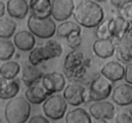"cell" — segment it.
<instances>
[{
    "instance_id": "1",
    "label": "cell",
    "mask_w": 132,
    "mask_h": 123,
    "mask_svg": "<svg viewBox=\"0 0 132 123\" xmlns=\"http://www.w3.org/2000/svg\"><path fill=\"white\" fill-rule=\"evenodd\" d=\"M73 16L80 26L91 28L97 27L104 20V12L96 1L83 0L76 7Z\"/></svg>"
},
{
    "instance_id": "2",
    "label": "cell",
    "mask_w": 132,
    "mask_h": 123,
    "mask_svg": "<svg viewBox=\"0 0 132 123\" xmlns=\"http://www.w3.org/2000/svg\"><path fill=\"white\" fill-rule=\"evenodd\" d=\"M90 66V60L82 52L73 50L65 56L63 72L68 79L77 83L85 78Z\"/></svg>"
},
{
    "instance_id": "3",
    "label": "cell",
    "mask_w": 132,
    "mask_h": 123,
    "mask_svg": "<svg viewBox=\"0 0 132 123\" xmlns=\"http://www.w3.org/2000/svg\"><path fill=\"white\" fill-rule=\"evenodd\" d=\"M31 104L26 98L17 97L5 106V117L8 123H25L30 116Z\"/></svg>"
},
{
    "instance_id": "4",
    "label": "cell",
    "mask_w": 132,
    "mask_h": 123,
    "mask_svg": "<svg viewBox=\"0 0 132 123\" xmlns=\"http://www.w3.org/2000/svg\"><path fill=\"white\" fill-rule=\"evenodd\" d=\"M27 26L30 32L40 39H49L55 35L57 27L51 17L41 18L31 14L27 21Z\"/></svg>"
},
{
    "instance_id": "5",
    "label": "cell",
    "mask_w": 132,
    "mask_h": 123,
    "mask_svg": "<svg viewBox=\"0 0 132 123\" xmlns=\"http://www.w3.org/2000/svg\"><path fill=\"white\" fill-rule=\"evenodd\" d=\"M43 111L48 118L58 121L63 118L67 112L68 103L63 95L55 94L50 95L43 104Z\"/></svg>"
},
{
    "instance_id": "6",
    "label": "cell",
    "mask_w": 132,
    "mask_h": 123,
    "mask_svg": "<svg viewBox=\"0 0 132 123\" xmlns=\"http://www.w3.org/2000/svg\"><path fill=\"white\" fill-rule=\"evenodd\" d=\"M112 83L103 76L94 77L90 83L88 99L89 101L97 102L108 98L112 93Z\"/></svg>"
},
{
    "instance_id": "7",
    "label": "cell",
    "mask_w": 132,
    "mask_h": 123,
    "mask_svg": "<svg viewBox=\"0 0 132 123\" xmlns=\"http://www.w3.org/2000/svg\"><path fill=\"white\" fill-rule=\"evenodd\" d=\"M73 0H52V16L57 21H65L75 10Z\"/></svg>"
},
{
    "instance_id": "8",
    "label": "cell",
    "mask_w": 132,
    "mask_h": 123,
    "mask_svg": "<svg viewBox=\"0 0 132 123\" xmlns=\"http://www.w3.org/2000/svg\"><path fill=\"white\" fill-rule=\"evenodd\" d=\"M63 95L68 104L73 106H78L83 104L87 97L85 88L77 83H72L67 85L63 91Z\"/></svg>"
},
{
    "instance_id": "9",
    "label": "cell",
    "mask_w": 132,
    "mask_h": 123,
    "mask_svg": "<svg viewBox=\"0 0 132 123\" xmlns=\"http://www.w3.org/2000/svg\"><path fill=\"white\" fill-rule=\"evenodd\" d=\"M89 112L95 120H111L116 115V107L113 103L106 101L94 102L90 105Z\"/></svg>"
},
{
    "instance_id": "10",
    "label": "cell",
    "mask_w": 132,
    "mask_h": 123,
    "mask_svg": "<svg viewBox=\"0 0 132 123\" xmlns=\"http://www.w3.org/2000/svg\"><path fill=\"white\" fill-rule=\"evenodd\" d=\"M131 23L121 17H114L109 19V28L112 35V39L115 44L124 39L128 32Z\"/></svg>"
},
{
    "instance_id": "11",
    "label": "cell",
    "mask_w": 132,
    "mask_h": 123,
    "mask_svg": "<svg viewBox=\"0 0 132 123\" xmlns=\"http://www.w3.org/2000/svg\"><path fill=\"white\" fill-rule=\"evenodd\" d=\"M43 86L52 95L65 88V77L61 73L52 72L45 73L41 81Z\"/></svg>"
},
{
    "instance_id": "12",
    "label": "cell",
    "mask_w": 132,
    "mask_h": 123,
    "mask_svg": "<svg viewBox=\"0 0 132 123\" xmlns=\"http://www.w3.org/2000/svg\"><path fill=\"white\" fill-rule=\"evenodd\" d=\"M101 73L112 83L117 82L125 78V67L120 62L111 61L103 66Z\"/></svg>"
},
{
    "instance_id": "13",
    "label": "cell",
    "mask_w": 132,
    "mask_h": 123,
    "mask_svg": "<svg viewBox=\"0 0 132 123\" xmlns=\"http://www.w3.org/2000/svg\"><path fill=\"white\" fill-rule=\"evenodd\" d=\"M112 99L120 106H126L132 104V85L121 84L116 86L112 93Z\"/></svg>"
},
{
    "instance_id": "14",
    "label": "cell",
    "mask_w": 132,
    "mask_h": 123,
    "mask_svg": "<svg viewBox=\"0 0 132 123\" xmlns=\"http://www.w3.org/2000/svg\"><path fill=\"white\" fill-rule=\"evenodd\" d=\"M25 98L32 104H40L43 103L52 94L45 90L41 81L28 87L25 92Z\"/></svg>"
},
{
    "instance_id": "15",
    "label": "cell",
    "mask_w": 132,
    "mask_h": 123,
    "mask_svg": "<svg viewBox=\"0 0 132 123\" xmlns=\"http://www.w3.org/2000/svg\"><path fill=\"white\" fill-rule=\"evenodd\" d=\"M93 51L101 59H107L115 54L116 45L112 39H96L93 44Z\"/></svg>"
},
{
    "instance_id": "16",
    "label": "cell",
    "mask_w": 132,
    "mask_h": 123,
    "mask_svg": "<svg viewBox=\"0 0 132 123\" xmlns=\"http://www.w3.org/2000/svg\"><path fill=\"white\" fill-rule=\"evenodd\" d=\"M14 43L15 47L21 51H31L34 48L36 38L30 31L21 30L14 35Z\"/></svg>"
},
{
    "instance_id": "17",
    "label": "cell",
    "mask_w": 132,
    "mask_h": 123,
    "mask_svg": "<svg viewBox=\"0 0 132 123\" xmlns=\"http://www.w3.org/2000/svg\"><path fill=\"white\" fill-rule=\"evenodd\" d=\"M29 5L26 0H8L6 10L12 18L18 19L25 18L29 10Z\"/></svg>"
},
{
    "instance_id": "18",
    "label": "cell",
    "mask_w": 132,
    "mask_h": 123,
    "mask_svg": "<svg viewBox=\"0 0 132 123\" xmlns=\"http://www.w3.org/2000/svg\"><path fill=\"white\" fill-rule=\"evenodd\" d=\"M45 74L41 68L30 64L23 68L21 79L25 86L30 87L41 81Z\"/></svg>"
},
{
    "instance_id": "19",
    "label": "cell",
    "mask_w": 132,
    "mask_h": 123,
    "mask_svg": "<svg viewBox=\"0 0 132 123\" xmlns=\"http://www.w3.org/2000/svg\"><path fill=\"white\" fill-rule=\"evenodd\" d=\"M0 97L3 100L12 99L15 97L20 90V83L18 79H6L1 77Z\"/></svg>"
},
{
    "instance_id": "20",
    "label": "cell",
    "mask_w": 132,
    "mask_h": 123,
    "mask_svg": "<svg viewBox=\"0 0 132 123\" xmlns=\"http://www.w3.org/2000/svg\"><path fill=\"white\" fill-rule=\"evenodd\" d=\"M39 47L45 61L59 58L63 54V49L61 45L55 40H48Z\"/></svg>"
},
{
    "instance_id": "21",
    "label": "cell",
    "mask_w": 132,
    "mask_h": 123,
    "mask_svg": "<svg viewBox=\"0 0 132 123\" xmlns=\"http://www.w3.org/2000/svg\"><path fill=\"white\" fill-rule=\"evenodd\" d=\"M29 7L32 14L41 18L52 15L51 0H30Z\"/></svg>"
},
{
    "instance_id": "22",
    "label": "cell",
    "mask_w": 132,
    "mask_h": 123,
    "mask_svg": "<svg viewBox=\"0 0 132 123\" xmlns=\"http://www.w3.org/2000/svg\"><path fill=\"white\" fill-rule=\"evenodd\" d=\"M91 115L84 108H77L67 112L66 123H92Z\"/></svg>"
},
{
    "instance_id": "23",
    "label": "cell",
    "mask_w": 132,
    "mask_h": 123,
    "mask_svg": "<svg viewBox=\"0 0 132 123\" xmlns=\"http://www.w3.org/2000/svg\"><path fill=\"white\" fill-rule=\"evenodd\" d=\"M116 58L119 62L129 64L132 61V46L124 40L116 44Z\"/></svg>"
},
{
    "instance_id": "24",
    "label": "cell",
    "mask_w": 132,
    "mask_h": 123,
    "mask_svg": "<svg viewBox=\"0 0 132 123\" xmlns=\"http://www.w3.org/2000/svg\"><path fill=\"white\" fill-rule=\"evenodd\" d=\"M21 67L19 63L14 61H7L1 64L0 74L1 77L6 79H13L19 74Z\"/></svg>"
},
{
    "instance_id": "25",
    "label": "cell",
    "mask_w": 132,
    "mask_h": 123,
    "mask_svg": "<svg viewBox=\"0 0 132 123\" xmlns=\"http://www.w3.org/2000/svg\"><path fill=\"white\" fill-rule=\"evenodd\" d=\"M17 23L12 19L3 17L0 18V37L3 39H9L15 34Z\"/></svg>"
},
{
    "instance_id": "26",
    "label": "cell",
    "mask_w": 132,
    "mask_h": 123,
    "mask_svg": "<svg viewBox=\"0 0 132 123\" xmlns=\"http://www.w3.org/2000/svg\"><path fill=\"white\" fill-rule=\"evenodd\" d=\"M75 31L81 32V28L79 24L72 21H65L62 22L57 27L56 34L61 38H67Z\"/></svg>"
},
{
    "instance_id": "27",
    "label": "cell",
    "mask_w": 132,
    "mask_h": 123,
    "mask_svg": "<svg viewBox=\"0 0 132 123\" xmlns=\"http://www.w3.org/2000/svg\"><path fill=\"white\" fill-rule=\"evenodd\" d=\"M15 46L9 39H1L0 41V59L1 61H9L15 52Z\"/></svg>"
},
{
    "instance_id": "28",
    "label": "cell",
    "mask_w": 132,
    "mask_h": 123,
    "mask_svg": "<svg viewBox=\"0 0 132 123\" xmlns=\"http://www.w3.org/2000/svg\"><path fill=\"white\" fill-rule=\"evenodd\" d=\"M95 36L98 39H112L110 31L109 28V19L103 20L95 30Z\"/></svg>"
},
{
    "instance_id": "29",
    "label": "cell",
    "mask_w": 132,
    "mask_h": 123,
    "mask_svg": "<svg viewBox=\"0 0 132 123\" xmlns=\"http://www.w3.org/2000/svg\"><path fill=\"white\" fill-rule=\"evenodd\" d=\"M67 44L72 50H77L81 45L82 36L81 31H75L66 38Z\"/></svg>"
},
{
    "instance_id": "30",
    "label": "cell",
    "mask_w": 132,
    "mask_h": 123,
    "mask_svg": "<svg viewBox=\"0 0 132 123\" xmlns=\"http://www.w3.org/2000/svg\"><path fill=\"white\" fill-rule=\"evenodd\" d=\"M28 61H29L30 64L33 66H36V67L45 61L42 55H41L39 46L34 48L30 52V54L28 55Z\"/></svg>"
},
{
    "instance_id": "31",
    "label": "cell",
    "mask_w": 132,
    "mask_h": 123,
    "mask_svg": "<svg viewBox=\"0 0 132 123\" xmlns=\"http://www.w3.org/2000/svg\"><path fill=\"white\" fill-rule=\"evenodd\" d=\"M118 9L119 15L128 21L130 23H132V2L125 4Z\"/></svg>"
},
{
    "instance_id": "32",
    "label": "cell",
    "mask_w": 132,
    "mask_h": 123,
    "mask_svg": "<svg viewBox=\"0 0 132 123\" xmlns=\"http://www.w3.org/2000/svg\"><path fill=\"white\" fill-rule=\"evenodd\" d=\"M115 123H132V117L126 113H120L116 116Z\"/></svg>"
},
{
    "instance_id": "33",
    "label": "cell",
    "mask_w": 132,
    "mask_h": 123,
    "mask_svg": "<svg viewBox=\"0 0 132 123\" xmlns=\"http://www.w3.org/2000/svg\"><path fill=\"white\" fill-rule=\"evenodd\" d=\"M125 80L128 84L132 85V63L126 64L125 67Z\"/></svg>"
},
{
    "instance_id": "34",
    "label": "cell",
    "mask_w": 132,
    "mask_h": 123,
    "mask_svg": "<svg viewBox=\"0 0 132 123\" xmlns=\"http://www.w3.org/2000/svg\"><path fill=\"white\" fill-rule=\"evenodd\" d=\"M27 123H50V121L41 115H36L29 119Z\"/></svg>"
},
{
    "instance_id": "35",
    "label": "cell",
    "mask_w": 132,
    "mask_h": 123,
    "mask_svg": "<svg viewBox=\"0 0 132 123\" xmlns=\"http://www.w3.org/2000/svg\"><path fill=\"white\" fill-rule=\"evenodd\" d=\"M131 2H132V0H110L111 4L117 9L123 6L125 4Z\"/></svg>"
},
{
    "instance_id": "36",
    "label": "cell",
    "mask_w": 132,
    "mask_h": 123,
    "mask_svg": "<svg viewBox=\"0 0 132 123\" xmlns=\"http://www.w3.org/2000/svg\"><path fill=\"white\" fill-rule=\"evenodd\" d=\"M5 14V5L3 1L0 2V18H3Z\"/></svg>"
},
{
    "instance_id": "37",
    "label": "cell",
    "mask_w": 132,
    "mask_h": 123,
    "mask_svg": "<svg viewBox=\"0 0 132 123\" xmlns=\"http://www.w3.org/2000/svg\"><path fill=\"white\" fill-rule=\"evenodd\" d=\"M123 40L125 42L127 43L128 45H130V46H132V35L128 33Z\"/></svg>"
},
{
    "instance_id": "38",
    "label": "cell",
    "mask_w": 132,
    "mask_h": 123,
    "mask_svg": "<svg viewBox=\"0 0 132 123\" xmlns=\"http://www.w3.org/2000/svg\"><path fill=\"white\" fill-rule=\"evenodd\" d=\"M94 123H109L106 119H99L95 120Z\"/></svg>"
},
{
    "instance_id": "39",
    "label": "cell",
    "mask_w": 132,
    "mask_h": 123,
    "mask_svg": "<svg viewBox=\"0 0 132 123\" xmlns=\"http://www.w3.org/2000/svg\"><path fill=\"white\" fill-rule=\"evenodd\" d=\"M128 33L132 35V23H131V24H130V29H129L128 32Z\"/></svg>"
},
{
    "instance_id": "40",
    "label": "cell",
    "mask_w": 132,
    "mask_h": 123,
    "mask_svg": "<svg viewBox=\"0 0 132 123\" xmlns=\"http://www.w3.org/2000/svg\"><path fill=\"white\" fill-rule=\"evenodd\" d=\"M130 116H131L132 117V106H131V107L130 108Z\"/></svg>"
},
{
    "instance_id": "41",
    "label": "cell",
    "mask_w": 132,
    "mask_h": 123,
    "mask_svg": "<svg viewBox=\"0 0 132 123\" xmlns=\"http://www.w3.org/2000/svg\"><path fill=\"white\" fill-rule=\"evenodd\" d=\"M95 1H97V2H103V1H105L106 0H95Z\"/></svg>"
}]
</instances>
